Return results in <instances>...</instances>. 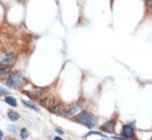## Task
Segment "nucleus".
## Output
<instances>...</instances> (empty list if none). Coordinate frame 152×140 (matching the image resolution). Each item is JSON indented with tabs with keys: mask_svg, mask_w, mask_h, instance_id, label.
<instances>
[{
	"mask_svg": "<svg viewBox=\"0 0 152 140\" xmlns=\"http://www.w3.org/2000/svg\"><path fill=\"white\" fill-rule=\"evenodd\" d=\"M75 120L79 124L84 125L88 128H94L97 125V119L96 117L87 111H82L75 117Z\"/></svg>",
	"mask_w": 152,
	"mask_h": 140,
	"instance_id": "f257e3e1",
	"label": "nucleus"
},
{
	"mask_svg": "<svg viewBox=\"0 0 152 140\" xmlns=\"http://www.w3.org/2000/svg\"><path fill=\"white\" fill-rule=\"evenodd\" d=\"M23 83H24V77L20 73H16V74L9 76L8 78H6V84L11 87H15V88L20 87L21 85H23Z\"/></svg>",
	"mask_w": 152,
	"mask_h": 140,
	"instance_id": "f03ea898",
	"label": "nucleus"
},
{
	"mask_svg": "<svg viewBox=\"0 0 152 140\" xmlns=\"http://www.w3.org/2000/svg\"><path fill=\"white\" fill-rule=\"evenodd\" d=\"M15 54L11 53V52H8V53H3L1 54V58H0V63L1 65L5 66V65H9L10 63H12L15 61Z\"/></svg>",
	"mask_w": 152,
	"mask_h": 140,
	"instance_id": "7ed1b4c3",
	"label": "nucleus"
},
{
	"mask_svg": "<svg viewBox=\"0 0 152 140\" xmlns=\"http://www.w3.org/2000/svg\"><path fill=\"white\" fill-rule=\"evenodd\" d=\"M122 136H125L127 138H130V137H132L133 136V133H135V128H133V126L131 124H128V125H125L124 127H122Z\"/></svg>",
	"mask_w": 152,
	"mask_h": 140,
	"instance_id": "20e7f679",
	"label": "nucleus"
},
{
	"mask_svg": "<svg viewBox=\"0 0 152 140\" xmlns=\"http://www.w3.org/2000/svg\"><path fill=\"white\" fill-rule=\"evenodd\" d=\"M41 105H42L43 107L45 108H52L54 105H55V98L53 97V96H46L45 98H43L41 100V103H40Z\"/></svg>",
	"mask_w": 152,
	"mask_h": 140,
	"instance_id": "39448f33",
	"label": "nucleus"
},
{
	"mask_svg": "<svg viewBox=\"0 0 152 140\" xmlns=\"http://www.w3.org/2000/svg\"><path fill=\"white\" fill-rule=\"evenodd\" d=\"M65 109H66V105L64 104H57V105H54L52 108H50V110L52 114H62L64 113L65 114Z\"/></svg>",
	"mask_w": 152,
	"mask_h": 140,
	"instance_id": "423d86ee",
	"label": "nucleus"
},
{
	"mask_svg": "<svg viewBox=\"0 0 152 140\" xmlns=\"http://www.w3.org/2000/svg\"><path fill=\"white\" fill-rule=\"evenodd\" d=\"M115 126H116L115 120H110V121H107V123H106L105 125H102L101 129H102L104 131L112 133V132H115Z\"/></svg>",
	"mask_w": 152,
	"mask_h": 140,
	"instance_id": "0eeeda50",
	"label": "nucleus"
},
{
	"mask_svg": "<svg viewBox=\"0 0 152 140\" xmlns=\"http://www.w3.org/2000/svg\"><path fill=\"white\" fill-rule=\"evenodd\" d=\"M43 91L41 88H35L34 91L32 92H24V94H28L29 96H31V97H33V98H39L41 95H42Z\"/></svg>",
	"mask_w": 152,
	"mask_h": 140,
	"instance_id": "6e6552de",
	"label": "nucleus"
},
{
	"mask_svg": "<svg viewBox=\"0 0 152 140\" xmlns=\"http://www.w3.org/2000/svg\"><path fill=\"white\" fill-rule=\"evenodd\" d=\"M79 109H81V105H75V106H74L73 108H71L69 110H67V111H66L64 115L67 116V117H69V116H73V115H75V114L77 113V111H78V110H79Z\"/></svg>",
	"mask_w": 152,
	"mask_h": 140,
	"instance_id": "1a4fd4ad",
	"label": "nucleus"
},
{
	"mask_svg": "<svg viewBox=\"0 0 152 140\" xmlns=\"http://www.w3.org/2000/svg\"><path fill=\"white\" fill-rule=\"evenodd\" d=\"M5 102H6L7 104H9L10 106H12V107H16V106H17V100L13 98V97L8 96V97H6V98H5Z\"/></svg>",
	"mask_w": 152,
	"mask_h": 140,
	"instance_id": "9d476101",
	"label": "nucleus"
},
{
	"mask_svg": "<svg viewBox=\"0 0 152 140\" xmlns=\"http://www.w3.org/2000/svg\"><path fill=\"white\" fill-rule=\"evenodd\" d=\"M11 71V66L10 65H5L1 67V70H0V75H1V77H3V75H6L7 73H9Z\"/></svg>",
	"mask_w": 152,
	"mask_h": 140,
	"instance_id": "9b49d317",
	"label": "nucleus"
},
{
	"mask_svg": "<svg viewBox=\"0 0 152 140\" xmlns=\"http://www.w3.org/2000/svg\"><path fill=\"white\" fill-rule=\"evenodd\" d=\"M8 117L12 120V121H16V120H18L19 118H20V116H19V114L18 113H16V111H9L8 113Z\"/></svg>",
	"mask_w": 152,
	"mask_h": 140,
	"instance_id": "f8f14e48",
	"label": "nucleus"
},
{
	"mask_svg": "<svg viewBox=\"0 0 152 140\" xmlns=\"http://www.w3.org/2000/svg\"><path fill=\"white\" fill-rule=\"evenodd\" d=\"M22 103L24 104V105H25V106H26V107L32 108V109H34V110H36V111L39 110V108L36 107V106L34 105L33 103H31V102H29V100H22Z\"/></svg>",
	"mask_w": 152,
	"mask_h": 140,
	"instance_id": "ddd939ff",
	"label": "nucleus"
},
{
	"mask_svg": "<svg viewBox=\"0 0 152 140\" xmlns=\"http://www.w3.org/2000/svg\"><path fill=\"white\" fill-rule=\"evenodd\" d=\"M91 135H97V136H100L102 138H107V136H105L104 133H101L99 131H89L88 133H86V137H88V136H91Z\"/></svg>",
	"mask_w": 152,
	"mask_h": 140,
	"instance_id": "4468645a",
	"label": "nucleus"
},
{
	"mask_svg": "<svg viewBox=\"0 0 152 140\" xmlns=\"http://www.w3.org/2000/svg\"><path fill=\"white\" fill-rule=\"evenodd\" d=\"M28 135H29V133H28V130H26V129H24V128L21 129V131H20V137H21L22 139H26V138H28Z\"/></svg>",
	"mask_w": 152,
	"mask_h": 140,
	"instance_id": "2eb2a0df",
	"label": "nucleus"
},
{
	"mask_svg": "<svg viewBox=\"0 0 152 140\" xmlns=\"http://www.w3.org/2000/svg\"><path fill=\"white\" fill-rule=\"evenodd\" d=\"M112 139H115V140H131V139H129V138H127V137H125V138H121V137H112Z\"/></svg>",
	"mask_w": 152,
	"mask_h": 140,
	"instance_id": "dca6fc26",
	"label": "nucleus"
},
{
	"mask_svg": "<svg viewBox=\"0 0 152 140\" xmlns=\"http://www.w3.org/2000/svg\"><path fill=\"white\" fill-rule=\"evenodd\" d=\"M145 2H147L149 8H152V0H145Z\"/></svg>",
	"mask_w": 152,
	"mask_h": 140,
	"instance_id": "f3484780",
	"label": "nucleus"
},
{
	"mask_svg": "<svg viewBox=\"0 0 152 140\" xmlns=\"http://www.w3.org/2000/svg\"><path fill=\"white\" fill-rule=\"evenodd\" d=\"M56 131H57V133H59V135H63V133H64V131H63L62 129H59V128H56Z\"/></svg>",
	"mask_w": 152,
	"mask_h": 140,
	"instance_id": "a211bd4d",
	"label": "nucleus"
},
{
	"mask_svg": "<svg viewBox=\"0 0 152 140\" xmlns=\"http://www.w3.org/2000/svg\"><path fill=\"white\" fill-rule=\"evenodd\" d=\"M7 93H8V92L6 91L3 87H1V94H2V95H3V94H7Z\"/></svg>",
	"mask_w": 152,
	"mask_h": 140,
	"instance_id": "6ab92c4d",
	"label": "nucleus"
},
{
	"mask_svg": "<svg viewBox=\"0 0 152 140\" xmlns=\"http://www.w3.org/2000/svg\"><path fill=\"white\" fill-rule=\"evenodd\" d=\"M8 128H9V129H11V130H16V126H13V127H11V126H9Z\"/></svg>",
	"mask_w": 152,
	"mask_h": 140,
	"instance_id": "aec40b11",
	"label": "nucleus"
},
{
	"mask_svg": "<svg viewBox=\"0 0 152 140\" xmlns=\"http://www.w3.org/2000/svg\"><path fill=\"white\" fill-rule=\"evenodd\" d=\"M0 138H1V140L3 139V132L2 131H0Z\"/></svg>",
	"mask_w": 152,
	"mask_h": 140,
	"instance_id": "412c9836",
	"label": "nucleus"
},
{
	"mask_svg": "<svg viewBox=\"0 0 152 140\" xmlns=\"http://www.w3.org/2000/svg\"><path fill=\"white\" fill-rule=\"evenodd\" d=\"M53 140H63V139H62V138H59V137H54Z\"/></svg>",
	"mask_w": 152,
	"mask_h": 140,
	"instance_id": "4be33fe9",
	"label": "nucleus"
}]
</instances>
